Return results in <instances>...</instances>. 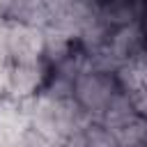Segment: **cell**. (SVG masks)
Returning a JSON list of instances; mask_svg holds the SVG:
<instances>
[{"instance_id":"cell-1","label":"cell","mask_w":147,"mask_h":147,"mask_svg":"<svg viewBox=\"0 0 147 147\" xmlns=\"http://www.w3.org/2000/svg\"><path fill=\"white\" fill-rule=\"evenodd\" d=\"M25 113L30 129L39 133L46 140V145L53 142L69 145L71 138L87 122H92L67 92H53V90H41L37 96L28 99Z\"/></svg>"},{"instance_id":"cell-2","label":"cell","mask_w":147,"mask_h":147,"mask_svg":"<svg viewBox=\"0 0 147 147\" xmlns=\"http://www.w3.org/2000/svg\"><path fill=\"white\" fill-rule=\"evenodd\" d=\"M69 96L94 122H101L117 103L129 94L122 90L115 69L101 64H87L78 69L69 80Z\"/></svg>"},{"instance_id":"cell-3","label":"cell","mask_w":147,"mask_h":147,"mask_svg":"<svg viewBox=\"0 0 147 147\" xmlns=\"http://www.w3.org/2000/svg\"><path fill=\"white\" fill-rule=\"evenodd\" d=\"M53 67L46 57L25 60V62H7L0 71V92L16 101H28L37 96L51 80Z\"/></svg>"},{"instance_id":"cell-4","label":"cell","mask_w":147,"mask_h":147,"mask_svg":"<svg viewBox=\"0 0 147 147\" xmlns=\"http://www.w3.org/2000/svg\"><path fill=\"white\" fill-rule=\"evenodd\" d=\"M46 28L37 23L7 21V57L9 62H25L44 57Z\"/></svg>"},{"instance_id":"cell-6","label":"cell","mask_w":147,"mask_h":147,"mask_svg":"<svg viewBox=\"0 0 147 147\" xmlns=\"http://www.w3.org/2000/svg\"><path fill=\"white\" fill-rule=\"evenodd\" d=\"M7 62H9V57H7V18L0 16V71Z\"/></svg>"},{"instance_id":"cell-5","label":"cell","mask_w":147,"mask_h":147,"mask_svg":"<svg viewBox=\"0 0 147 147\" xmlns=\"http://www.w3.org/2000/svg\"><path fill=\"white\" fill-rule=\"evenodd\" d=\"M28 129L30 124L25 101H16L0 94V145H21Z\"/></svg>"},{"instance_id":"cell-7","label":"cell","mask_w":147,"mask_h":147,"mask_svg":"<svg viewBox=\"0 0 147 147\" xmlns=\"http://www.w3.org/2000/svg\"><path fill=\"white\" fill-rule=\"evenodd\" d=\"M0 2H2V0H0Z\"/></svg>"}]
</instances>
